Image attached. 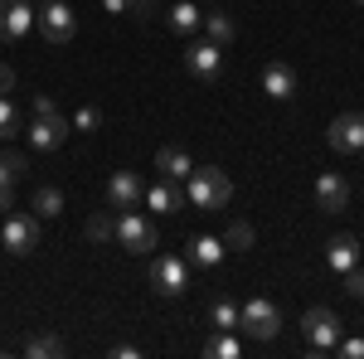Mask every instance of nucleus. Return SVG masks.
I'll use <instances>...</instances> for the list:
<instances>
[{"label":"nucleus","instance_id":"1","mask_svg":"<svg viewBox=\"0 0 364 359\" xmlns=\"http://www.w3.org/2000/svg\"><path fill=\"white\" fill-rule=\"evenodd\" d=\"M185 199L195 204L199 214H219V209H228V199H233V180L219 166H199V170L185 175Z\"/></svg>","mask_w":364,"mask_h":359},{"label":"nucleus","instance_id":"2","mask_svg":"<svg viewBox=\"0 0 364 359\" xmlns=\"http://www.w3.org/2000/svg\"><path fill=\"white\" fill-rule=\"evenodd\" d=\"M117 243L127 252H136V257H146V252H156L161 248V238H156V223L146 219L141 209H122L117 214V233H112Z\"/></svg>","mask_w":364,"mask_h":359},{"label":"nucleus","instance_id":"3","mask_svg":"<svg viewBox=\"0 0 364 359\" xmlns=\"http://www.w3.org/2000/svg\"><path fill=\"white\" fill-rule=\"evenodd\" d=\"M34 25H39V34H44L49 44H68V39L78 34V15H73L68 0H44V5L34 10Z\"/></svg>","mask_w":364,"mask_h":359},{"label":"nucleus","instance_id":"4","mask_svg":"<svg viewBox=\"0 0 364 359\" xmlns=\"http://www.w3.org/2000/svg\"><path fill=\"white\" fill-rule=\"evenodd\" d=\"M301 331H306V350L311 355H331L340 345V316L326 311V306H311L301 316Z\"/></svg>","mask_w":364,"mask_h":359},{"label":"nucleus","instance_id":"5","mask_svg":"<svg viewBox=\"0 0 364 359\" xmlns=\"http://www.w3.org/2000/svg\"><path fill=\"white\" fill-rule=\"evenodd\" d=\"M238 331L248 335V340H277V331H282L277 306L267 301V296H252L248 306H238Z\"/></svg>","mask_w":364,"mask_h":359},{"label":"nucleus","instance_id":"6","mask_svg":"<svg viewBox=\"0 0 364 359\" xmlns=\"http://www.w3.org/2000/svg\"><path fill=\"white\" fill-rule=\"evenodd\" d=\"M0 248L15 252V257H29L39 248V214H5L0 223Z\"/></svg>","mask_w":364,"mask_h":359},{"label":"nucleus","instance_id":"7","mask_svg":"<svg viewBox=\"0 0 364 359\" xmlns=\"http://www.w3.org/2000/svg\"><path fill=\"white\" fill-rule=\"evenodd\" d=\"M151 286H156L161 296H180V291L190 286V257H180V252H156V262H151Z\"/></svg>","mask_w":364,"mask_h":359},{"label":"nucleus","instance_id":"8","mask_svg":"<svg viewBox=\"0 0 364 359\" xmlns=\"http://www.w3.org/2000/svg\"><path fill=\"white\" fill-rule=\"evenodd\" d=\"M185 68H190V78H199V83H219V73H224V49L209 44V39H195V44L185 49Z\"/></svg>","mask_w":364,"mask_h":359},{"label":"nucleus","instance_id":"9","mask_svg":"<svg viewBox=\"0 0 364 359\" xmlns=\"http://www.w3.org/2000/svg\"><path fill=\"white\" fill-rule=\"evenodd\" d=\"M68 132H73V127H68V117H63V112H54V117H34L25 136H29V151L49 156V151H58V146L68 141Z\"/></svg>","mask_w":364,"mask_h":359},{"label":"nucleus","instance_id":"10","mask_svg":"<svg viewBox=\"0 0 364 359\" xmlns=\"http://www.w3.org/2000/svg\"><path fill=\"white\" fill-rule=\"evenodd\" d=\"M326 141H331V151H340V156L364 151V112H340L336 122H331V132H326Z\"/></svg>","mask_w":364,"mask_h":359},{"label":"nucleus","instance_id":"11","mask_svg":"<svg viewBox=\"0 0 364 359\" xmlns=\"http://www.w3.org/2000/svg\"><path fill=\"white\" fill-rule=\"evenodd\" d=\"M34 29V5L29 0H0V44H20Z\"/></svg>","mask_w":364,"mask_h":359},{"label":"nucleus","instance_id":"12","mask_svg":"<svg viewBox=\"0 0 364 359\" xmlns=\"http://www.w3.org/2000/svg\"><path fill=\"white\" fill-rule=\"evenodd\" d=\"M316 209H326V214H345V209H350V180L336 175V170L316 175Z\"/></svg>","mask_w":364,"mask_h":359},{"label":"nucleus","instance_id":"13","mask_svg":"<svg viewBox=\"0 0 364 359\" xmlns=\"http://www.w3.org/2000/svg\"><path fill=\"white\" fill-rule=\"evenodd\" d=\"M141 204H146V209H156V214H180V204H185V194H180V180H166V175H156V180L141 190Z\"/></svg>","mask_w":364,"mask_h":359},{"label":"nucleus","instance_id":"14","mask_svg":"<svg viewBox=\"0 0 364 359\" xmlns=\"http://www.w3.org/2000/svg\"><path fill=\"white\" fill-rule=\"evenodd\" d=\"M141 190H146V185H141L136 170H117L112 180H107V204H112V209H136Z\"/></svg>","mask_w":364,"mask_h":359},{"label":"nucleus","instance_id":"15","mask_svg":"<svg viewBox=\"0 0 364 359\" xmlns=\"http://www.w3.org/2000/svg\"><path fill=\"white\" fill-rule=\"evenodd\" d=\"M262 92H267V97H277V102L296 97V68H291V63H282V58H272V63L262 68Z\"/></svg>","mask_w":364,"mask_h":359},{"label":"nucleus","instance_id":"16","mask_svg":"<svg viewBox=\"0 0 364 359\" xmlns=\"http://www.w3.org/2000/svg\"><path fill=\"white\" fill-rule=\"evenodd\" d=\"M326 267L340 272V277L350 272V267H360V243H355L350 233H336V238L326 243Z\"/></svg>","mask_w":364,"mask_h":359},{"label":"nucleus","instance_id":"17","mask_svg":"<svg viewBox=\"0 0 364 359\" xmlns=\"http://www.w3.org/2000/svg\"><path fill=\"white\" fill-rule=\"evenodd\" d=\"M224 238H214V233H199V238H190V248H185V257H190V267H219L224 262Z\"/></svg>","mask_w":364,"mask_h":359},{"label":"nucleus","instance_id":"18","mask_svg":"<svg viewBox=\"0 0 364 359\" xmlns=\"http://www.w3.org/2000/svg\"><path fill=\"white\" fill-rule=\"evenodd\" d=\"M156 170H161L166 180H185V175L195 170V161H190L180 146H161V151H156Z\"/></svg>","mask_w":364,"mask_h":359},{"label":"nucleus","instance_id":"19","mask_svg":"<svg viewBox=\"0 0 364 359\" xmlns=\"http://www.w3.org/2000/svg\"><path fill=\"white\" fill-rule=\"evenodd\" d=\"M199 29H204V39H209V44H219V49L238 39V25H233V15H224V10L204 15V25H199Z\"/></svg>","mask_w":364,"mask_h":359},{"label":"nucleus","instance_id":"20","mask_svg":"<svg viewBox=\"0 0 364 359\" xmlns=\"http://www.w3.org/2000/svg\"><path fill=\"white\" fill-rule=\"evenodd\" d=\"M166 20H170V29H175V34H199V25H204V15L195 10V0H180Z\"/></svg>","mask_w":364,"mask_h":359},{"label":"nucleus","instance_id":"21","mask_svg":"<svg viewBox=\"0 0 364 359\" xmlns=\"http://www.w3.org/2000/svg\"><path fill=\"white\" fill-rule=\"evenodd\" d=\"M25 170H29V161L20 151H5V146H0V185H20Z\"/></svg>","mask_w":364,"mask_h":359},{"label":"nucleus","instance_id":"22","mask_svg":"<svg viewBox=\"0 0 364 359\" xmlns=\"http://www.w3.org/2000/svg\"><path fill=\"white\" fill-rule=\"evenodd\" d=\"M204 355L209 359H238L243 355V345H238V331H219L209 345H204Z\"/></svg>","mask_w":364,"mask_h":359},{"label":"nucleus","instance_id":"23","mask_svg":"<svg viewBox=\"0 0 364 359\" xmlns=\"http://www.w3.org/2000/svg\"><path fill=\"white\" fill-rule=\"evenodd\" d=\"M34 214H39V219H54V214H63V190H54V185H39V190H34Z\"/></svg>","mask_w":364,"mask_h":359},{"label":"nucleus","instance_id":"24","mask_svg":"<svg viewBox=\"0 0 364 359\" xmlns=\"http://www.w3.org/2000/svg\"><path fill=\"white\" fill-rule=\"evenodd\" d=\"M25 355H34V359H58V355H63V340H58V335H29V340H25Z\"/></svg>","mask_w":364,"mask_h":359},{"label":"nucleus","instance_id":"25","mask_svg":"<svg viewBox=\"0 0 364 359\" xmlns=\"http://www.w3.org/2000/svg\"><path fill=\"white\" fill-rule=\"evenodd\" d=\"M209 321H214L219 331H238V306L228 301V296H219V301L209 306Z\"/></svg>","mask_w":364,"mask_h":359},{"label":"nucleus","instance_id":"26","mask_svg":"<svg viewBox=\"0 0 364 359\" xmlns=\"http://www.w3.org/2000/svg\"><path fill=\"white\" fill-rule=\"evenodd\" d=\"M224 248H233V252H243V248H252V228L243 219H233L224 228Z\"/></svg>","mask_w":364,"mask_h":359},{"label":"nucleus","instance_id":"27","mask_svg":"<svg viewBox=\"0 0 364 359\" xmlns=\"http://www.w3.org/2000/svg\"><path fill=\"white\" fill-rule=\"evenodd\" d=\"M112 233H117V219H112V214H92V219H87V238H92V243H107Z\"/></svg>","mask_w":364,"mask_h":359},{"label":"nucleus","instance_id":"28","mask_svg":"<svg viewBox=\"0 0 364 359\" xmlns=\"http://www.w3.org/2000/svg\"><path fill=\"white\" fill-rule=\"evenodd\" d=\"M68 127L87 136V132H97V127H102V112H97V107H78L73 117H68Z\"/></svg>","mask_w":364,"mask_h":359},{"label":"nucleus","instance_id":"29","mask_svg":"<svg viewBox=\"0 0 364 359\" xmlns=\"http://www.w3.org/2000/svg\"><path fill=\"white\" fill-rule=\"evenodd\" d=\"M20 136V112L10 107V97H0V141Z\"/></svg>","mask_w":364,"mask_h":359},{"label":"nucleus","instance_id":"30","mask_svg":"<svg viewBox=\"0 0 364 359\" xmlns=\"http://www.w3.org/2000/svg\"><path fill=\"white\" fill-rule=\"evenodd\" d=\"M336 350H340L345 359H364V340H360V335H350V340H340Z\"/></svg>","mask_w":364,"mask_h":359},{"label":"nucleus","instance_id":"31","mask_svg":"<svg viewBox=\"0 0 364 359\" xmlns=\"http://www.w3.org/2000/svg\"><path fill=\"white\" fill-rule=\"evenodd\" d=\"M345 291H350V296H364V272H360V267L345 272Z\"/></svg>","mask_w":364,"mask_h":359},{"label":"nucleus","instance_id":"32","mask_svg":"<svg viewBox=\"0 0 364 359\" xmlns=\"http://www.w3.org/2000/svg\"><path fill=\"white\" fill-rule=\"evenodd\" d=\"M127 15H132V20H151V15H156V0H132Z\"/></svg>","mask_w":364,"mask_h":359},{"label":"nucleus","instance_id":"33","mask_svg":"<svg viewBox=\"0 0 364 359\" xmlns=\"http://www.w3.org/2000/svg\"><path fill=\"white\" fill-rule=\"evenodd\" d=\"M29 112H34V117H54V97H39V92H34V107H29Z\"/></svg>","mask_w":364,"mask_h":359},{"label":"nucleus","instance_id":"34","mask_svg":"<svg viewBox=\"0 0 364 359\" xmlns=\"http://www.w3.org/2000/svg\"><path fill=\"white\" fill-rule=\"evenodd\" d=\"M15 209V185H0V214H10Z\"/></svg>","mask_w":364,"mask_h":359},{"label":"nucleus","instance_id":"35","mask_svg":"<svg viewBox=\"0 0 364 359\" xmlns=\"http://www.w3.org/2000/svg\"><path fill=\"white\" fill-rule=\"evenodd\" d=\"M10 87H15V68H5V63H0V97H5Z\"/></svg>","mask_w":364,"mask_h":359},{"label":"nucleus","instance_id":"36","mask_svg":"<svg viewBox=\"0 0 364 359\" xmlns=\"http://www.w3.org/2000/svg\"><path fill=\"white\" fill-rule=\"evenodd\" d=\"M102 10H107V15H127V10H132V0H102Z\"/></svg>","mask_w":364,"mask_h":359},{"label":"nucleus","instance_id":"37","mask_svg":"<svg viewBox=\"0 0 364 359\" xmlns=\"http://www.w3.org/2000/svg\"><path fill=\"white\" fill-rule=\"evenodd\" d=\"M355 5H364V0H355Z\"/></svg>","mask_w":364,"mask_h":359}]
</instances>
